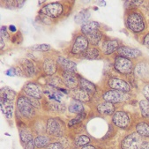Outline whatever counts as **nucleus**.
I'll return each instance as SVG.
<instances>
[{
  "instance_id": "5",
  "label": "nucleus",
  "mask_w": 149,
  "mask_h": 149,
  "mask_svg": "<svg viewBox=\"0 0 149 149\" xmlns=\"http://www.w3.org/2000/svg\"><path fill=\"white\" fill-rule=\"evenodd\" d=\"M17 107L20 114L26 118H31L36 115L35 107L30 103L28 98L26 96H19L17 101Z\"/></svg>"
},
{
  "instance_id": "32",
  "label": "nucleus",
  "mask_w": 149,
  "mask_h": 149,
  "mask_svg": "<svg viewBox=\"0 0 149 149\" xmlns=\"http://www.w3.org/2000/svg\"><path fill=\"white\" fill-rule=\"evenodd\" d=\"M139 105L142 116L145 118H149V102H147L146 100H142L139 102Z\"/></svg>"
},
{
  "instance_id": "50",
  "label": "nucleus",
  "mask_w": 149,
  "mask_h": 149,
  "mask_svg": "<svg viewBox=\"0 0 149 149\" xmlns=\"http://www.w3.org/2000/svg\"><path fill=\"white\" fill-rule=\"evenodd\" d=\"M97 4H101V5H100V6H106V5H105L106 3H105L104 1H100V2H97Z\"/></svg>"
},
{
  "instance_id": "2",
  "label": "nucleus",
  "mask_w": 149,
  "mask_h": 149,
  "mask_svg": "<svg viewBox=\"0 0 149 149\" xmlns=\"http://www.w3.org/2000/svg\"><path fill=\"white\" fill-rule=\"evenodd\" d=\"M46 131L50 136L61 137L65 132V125L61 119L51 117L47 121Z\"/></svg>"
},
{
  "instance_id": "24",
  "label": "nucleus",
  "mask_w": 149,
  "mask_h": 149,
  "mask_svg": "<svg viewBox=\"0 0 149 149\" xmlns=\"http://www.w3.org/2000/svg\"><path fill=\"white\" fill-rule=\"evenodd\" d=\"M100 27V24L96 21H88L86 24H84L81 26V32L83 33L84 36L88 35L89 33L93 32L94 30H96V29H99Z\"/></svg>"
},
{
  "instance_id": "36",
  "label": "nucleus",
  "mask_w": 149,
  "mask_h": 149,
  "mask_svg": "<svg viewBox=\"0 0 149 149\" xmlns=\"http://www.w3.org/2000/svg\"><path fill=\"white\" fill-rule=\"evenodd\" d=\"M85 117H86V114H85L84 112L81 113V114H79L75 118H73L72 120H71V121L69 122V126H72V125H74L79 124Z\"/></svg>"
},
{
  "instance_id": "42",
  "label": "nucleus",
  "mask_w": 149,
  "mask_h": 149,
  "mask_svg": "<svg viewBox=\"0 0 149 149\" xmlns=\"http://www.w3.org/2000/svg\"><path fill=\"white\" fill-rule=\"evenodd\" d=\"M29 102H30V103L35 107V108H40V102H39V99H36V98H33V97H29L27 96Z\"/></svg>"
},
{
  "instance_id": "12",
  "label": "nucleus",
  "mask_w": 149,
  "mask_h": 149,
  "mask_svg": "<svg viewBox=\"0 0 149 149\" xmlns=\"http://www.w3.org/2000/svg\"><path fill=\"white\" fill-rule=\"evenodd\" d=\"M19 138L25 149H35L36 143L33 138V134L31 133L30 131L26 129L21 130L19 132Z\"/></svg>"
},
{
  "instance_id": "4",
  "label": "nucleus",
  "mask_w": 149,
  "mask_h": 149,
  "mask_svg": "<svg viewBox=\"0 0 149 149\" xmlns=\"http://www.w3.org/2000/svg\"><path fill=\"white\" fill-rule=\"evenodd\" d=\"M114 67L119 73L125 74V75L131 74L134 70L133 63L132 62L131 59L120 56H118L115 58Z\"/></svg>"
},
{
  "instance_id": "40",
  "label": "nucleus",
  "mask_w": 149,
  "mask_h": 149,
  "mask_svg": "<svg viewBox=\"0 0 149 149\" xmlns=\"http://www.w3.org/2000/svg\"><path fill=\"white\" fill-rule=\"evenodd\" d=\"M46 149H64L63 147V145L59 142H53V143H50L47 147Z\"/></svg>"
},
{
  "instance_id": "34",
  "label": "nucleus",
  "mask_w": 149,
  "mask_h": 149,
  "mask_svg": "<svg viewBox=\"0 0 149 149\" xmlns=\"http://www.w3.org/2000/svg\"><path fill=\"white\" fill-rule=\"evenodd\" d=\"M48 103H49V107L50 110H53V111H64L65 109V106L63 103H61L60 102L51 100V102H49Z\"/></svg>"
},
{
  "instance_id": "49",
  "label": "nucleus",
  "mask_w": 149,
  "mask_h": 149,
  "mask_svg": "<svg viewBox=\"0 0 149 149\" xmlns=\"http://www.w3.org/2000/svg\"><path fill=\"white\" fill-rule=\"evenodd\" d=\"M5 48V43H4V38L1 37V49H4Z\"/></svg>"
},
{
  "instance_id": "27",
  "label": "nucleus",
  "mask_w": 149,
  "mask_h": 149,
  "mask_svg": "<svg viewBox=\"0 0 149 149\" xmlns=\"http://www.w3.org/2000/svg\"><path fill=\"white\" fill-rule=\"evenodd\" d=\"M22 69L24 71V72L26 74V76L28 77H32L35 75L36 73V68H35V65L34 64L29 61V60H24L22 62Z\"/></svg>"
},
{
  "instance_id": "13",
  "label": "nucleus",
  "mask_w": 149,
  "mask_h": 149,
  "mask_svg": "<svg viewBox=\"0 0 149 149\" xmlns=\"http://www.w3.org/2000/svg\"><path fill=\"white\" fill-rule=\"evenodd\" d=\"M117 53L120 56L131 59V58H137L141 56V51L136 48H131L128 46H120L117 49Z\"/></svg>"
},
{
  "instance_id": "20",
  "label": "nucleus",
  "mask_w": 149,
  "mask_h": 149,
  "mask_svg": "<svg viewBox=\"0 0 149 149\" xmlns=\"http://www.w3.org/2000/svg\"><path fill=\"white\" fill-rule=\"evenodd\" d=\"M43 91L51 100H54V101L59 102L61 100V98L63 97V95L59 92L57 89H56V87L51 86H46V88L44 89Z\"/></svg>"
},
{
  "instance_id": "29",
  "label": "nucleus",
  "mask_w": 149,
  "mask_h": 149,
  "mask_svg": "<svg viewBox=\"0 0 149 149\" xmlns=\"http://www.w3.org/2000/svg\"><path fill=\"white\" fill-rule=\"evenodd\" d=\"M15 96H16V93L10 87L6 86L1 89V99L13 102V100L15 99Z\"/></svg>"
},
{
  "instance_id": "39",
  "label": "nucleus",
  "mask_w": 149,
  "mask_h": 149,
  "mask_svg": "<svg viewBox=\"0 0 149 149\" xmlns=\"http://www.w3.org/2000/svg\"><path fill=\"white\" fill-rule=\"evenodd\" d=\"M128 4H126V3H125V7L128 9V8H136V7H138V6H140V4H142L143 3V1H126Z\"/></svg>"
},
{
  "instance_id": "44",
  "label": "nucleus",
  "mask_w": 149,
  "mask_h": 149,
  "mask_svg": "<svg viewBox=\"0 0 149 149\" xmlns=\"http://www.w3.org/2000/svg\"><path fill=\"white\" fill-rule=\"evenodd\" d=\"M143 44L147 48L149 49V33L144 37V40H143Z\"/></svg>"
},
{
  "instance_id": "21",
  "label": "nucleus",
  "mask_w": 149,
  "mask_h": 149,
  "mask_svg": "<svg viewBox=\"0 0 149 149\" xmlns=\"http://www.w3.org/2000/svg\"><path fill=\"white\" fill-rule=\"evenodd\" d=\"M1 110L3 114L6 116V118H11L13 116V102L1 99Z\"/></svg>"
},
{
  "instance_id": "14",
  "label": "nucleus",
  "mask_w": 149,
  "mask_h": 149,
  "mask_svg": "<svg viewBox=\"0 0 149 149\" xmlns=\"http://www.w3.org/2000/svg\"><path fill=\"white\" fill-rule=\"evenodd\" d=\"M62 77H63V83L70 89L74 90L79 85V80H78V78L76 77L74 72H63Z\"/></svg>"
},
{
  "instance_id": "30",
  "label": "nucleus",
  "mask_w": 149,
  "mask_h": 149,
  "mask_svg": "<svg viewBox=\"0 0 149 149\" xmlns=\"http://www.w3.org/2000/svg\"><path fill=\"white\" fill-rule=\"evenodd\" d=\"M68 110L71 112V113H73V114H81L83 113V110H84V107H83V104L81 102L79 101H77V100H73L71 104L69 105V108H68Z\"/></svg>"
},
{
  "instance_id": "25",
  "label": "nucleus",
  "mask_w": 149,
  "mask_h": 149,
  "mask_svg": "<svg viewBox=\"0 0 149 149\" xmlns=\"http://www.w3.org/2000/svg\"><path fill=\"white\" fill-rule=\"evenodd\" d=\"M86 36L88 42L92 45H98V43L100 42V41L102 38V34L99 29H96V30H94L93 32L89 33Z\"/></svg>"
},
{
  "instance_id": "11",
  "label": "nucleus",
  "mask_w": 149,
  "mask_h": 149,
  "mask_svg": "<svg viewBox=\"0 0 149 149\" xmlns=\"http://www.w3.org/2000/svg\"><path fill=\"white\" fill-rule=\"evenodd\" d=\"M23 91L27 96L36 99H41L42 96V88L34 82H28L27 84H26L23 87Z\"/></svg>"
},
{
  "instance_id": "7",
  "label": "nucleus",
  "mask_w": 149,
  "mask_h": 149,
  "mask_svg": "<svg viewBox=\"0 0 149 149\" xmlns=\"http://www.w3.org/2000/svg\"><path fill=\"white\" fill-rule=\"evenodd\" d=\"M40 13L51 19L58 18L63 13V6L60 3L48 4L40 10Z\"/></svg>"
},
{
  "instance_id": "48",
  "label": "nucleus",
  "mask_w": 149,
  "mask_h": 149,
  "mask_svg": "<svg viewBox=\"0 0 149 149\" xmlns=\"http://www.w3.org/2000/svg\"><path fill=\"white\" fill-rule=\"evenodd\" d=\"M9 28H10V30H11L12 32H16V27H15L13 25H11V26H9Z\"/></svg>"
},
{
  "instance_id": "43",
  "label": "nucleus",
  "mask_w": 149,
  "mask_h": 149,
  "mask_svg": "<svg viewBox=\"0 0 149 149\" xmlns=\"http://www.w3.org/2000/svg\"><path fill=\"white\" fill-rule=\"evenodd\" d=\"M1 37L2 38H6V39H9L10 36L6 31V27L5 26H1Z\"/></svg>"
},
{
  "instance_id": "19",
  "label": "nucleus",
  "mask_w": 149,
  "mask_h": 149,
  "mask_svg": "<svg viewBox=\"0 0 149 149\" xmlns=\"http://www.w3.org/2000/svg\"><path fill=\"white\" fill-rule=\"evenodd\" d=\"M97 110L102 115L109 116V115H111V114L114 113V111H115V106L111 102H102V103L98 104Z\"/></svg>"
},
{
  "instance_id": "10",
  "label": "nucleus",
  "mask_w": 149,
  "mask_h": 149,
  "mask_svg": "<svg viewBox=\"0 0 149 149\" xmlns=\"http://www.w3.org/2000/svg\"><path fill=\"white\" fill-rule=\"evenodd\" d=\"M108 86L112 90L122 91L125 93H129L131 91V86L124 79L117 78H110L108 80Z\"/></svg>"
},
{
  "instance_id": "26",
  "label": "nucleus",
  "mask_w": 149,
  "mask_h": 149,
  "mask_svg": "<svg viewBox=\"0 0 149 149\" xmlns=\"http://www.w3.org/2000/svg\"><path fill=\"white\" fill-rule=\"evenodd\" d=\"M90 95L85 92L82 89H76L73 92V98L77 101H79L81 102H87L90 100Z\"/></svg>"
},
{
  "instance_id": "46",
  "label": "nucleus",
  "mask_w": 149,
  "mask_h": 149,
  "mask_svg": "<svg viewBox=\"0 0 149 149\" xmlns=\"http://www.w3.org/2000/svg\"><path fill=\"white\" fill-rule=\"evenodd\" d=\"M81 149H96L93 145H86V146H84L83 147H81Z\"/></svg>"
},
{
  "instance_id": "31",
  "label": "nucleus",
  "mask_w": 149,
  "mask_h": 149,
  "mask_svg": "<svg viewBox=\"0 0 149 149\" xmlns=\"http://www.w3.org/2000/svg\"><path fill=\"white\" fill-rule=\"evenodd\" d=\"M35 143H36V146L37 148H43V147H47L50 143H49V139L46 136H37L35 139Z\"/></svg>"
},
{
  "instance_id": "41",
  "label": "nucleus",
  "mask_w": 149,
  "mask_h": 149,
  "mask_svg": "<svg viewBox=\"0 0 149 149\" xmlns=\"http://www.w3.org/2000/svg\"><path fill=\"white\" fill-rule=\"evenodd\" d=\"M142 94L145 96V98L146 99L147 102H149V83L146 84L143 88H142Z\"/></svg>"
},
{
  "instance_id": "45",
  "label": "nucleus",
  "mask_w": 149,
  "mask_h": 149,
  "mask_svg": "<svg viewBox=\"0 0 149 149\" xmlns=\"http://www.w3.org/2000/svg\"><path fill=\"white\" fill-rule=\"evenodd\" d=\"M6 74L8 75V76H15V75H16L15 69H14V68H10L9 70H7V71L6 72Z\"/></svg>"
},
{
  "instance_id": "38",
  "label": "nucleus",
  "mask_w": 149,
  "mask_h": 149,
  "mask_svg": "<svg viewBox=\"0 0 149 149\" xmlns=\"http://www.w3.org/2000/svg\"><path fill=\"white\" fill-rule=\"evenodd\" d=\"M49 81V86H54V87L59 86H60V84H62V82H63V80H61L60 79L57 78V77H51Z\"/></svg>"
},
{
  "instance_id": "28",
  "label": "nucleus",
  "mask_w": 149,
  "mask_h": 149,
  "mask_svg": "<svg viewBox=\"0 0 149 149\" xmlns=\"http://www.w3.org/2000/svg\"><path fill=\"white\" fill-rule=\"evenodd\" d=\"M136 132L142 137L149 138V125L146 122H139L136 125Z\"/></svg>"
},
{
  "instance_id": "18",
  "label": "nucleus",
  "mask_w": 149,
  "mask_h": 149,
  "mask_svg": "<svg viewBox=\"0 0 149 149\" xmlns=\"http://www.w3.org/2000/svg\"><path fill=\"white\" fill-rule=\"evenodd\" d=\"M79 88L89 94L90 95H93L96 91V86L90 81H88L85 79L80 78L79 79Z\"/></svg>"
},
{
  "instance_id": "16",
  "label": "nucleus",
  "mask_w": 149,
  "mask_h": 149,
  "mask_svg": "<svg viewBox=\"0 0 149 149\" xmlns=\"http://www.w3.org/2000/svg\"><path fill=\"white\" fill-rule=\"evenodd\" d=\"M119 42L117 40H108L102 44V51L105 55H110L119 49Z\"/></svg>"
},
{
  "instance_id": "23",
  "label": "nucleus",
  "mask_w": 149,
  "mask_h": 149,
  "mask_svg": "<svg viewBox=\"0 0 149 149\" xmlns=\"http://www.w3.org/2000/svg\"><path fill=\"white\" fill-rule=\"evenodd\" d=\"M136 76L139 78L144 79L148 76L149 74V66L146 63H139L137 65V66L134 69Z\"/></svg>"
},
{
  "instance_id": "37",
  "label": "nucleus",
  "mask_w": 149,
  "mask_h": 149,
  "mask_svg": "<svg viewBox=\"0 0 149 149\" xmlns=\"http://www.w3.org/2000/svg\"><path fill=\"white\" fill-rule=\"evenodd\" d=\"M50 49V45L49 44H37L31 47V49L36 51H48Z\"/></svg>"
},
{
  "instance_id": "47",
  "label": "nucleus",
  "mask_w": 149,
  "mask_h": 149,
  "mask_svg": "<svg viewBox=\"0 0 149 149\" xmlns=\"http://www.w3.org/2000/svg\"><path fill=\"white\" fill-rule=\"evenodd\" d=\"M141 149H149V142H146L144 141L143 145H142V148Z\"/></svg>"
},
{
  "instance_id": "9",
  "label": "nucleus",
  "mask_w": 149,
  "mask_h": 149,
  "mask_svg": "<svg viewBox=\"0 0 149 149\" xmlns=\"http://www.w3.org/2000/svg\"><path fill=\"white\" fill-rule=\"evenodd\" d=\"M112 121L116 126L122 129H126L130 125V117L125 111L115 112L112 117Z\"/></svg>"
},
{
  "instance_id": "22",
  "label": "nucleus",
  "mask_w": 149,
  "mask_h": 149,
  "mask_svg": "<svg viewBox=\"0 0 149 149\" xmlns=\"http://www.w3.org/2000/svg\"><path fill=\"white\" fill-rule=\"evenodd\" d=\"M90 18V13L88 10H82L79 13H78L74 17V21L79 25H84L86 22H88V19Z\"/></svg>"
},
{
  "instance_id": "35",
  "label": "nucleus",
  "mask_w": 149,
  "mask_h": 149,
  "mask_svg": "<svg viewBox=\"0 0 149 149\" xmlns=\"http://www.w3.org/2000/svg\"><path fill=\"white\" fill-rule=\"evenodd\" d=\"M89 142H90V139L85 135H81L75 139V145L77 146H81V147H83L86 145H88Z\"/></svg>"
},
{
  "instance_id": "6",
  "label": "nucleus",
  "mask_w": 149,
  "mask_h": 149,
  "mask_svg": "<svg viewBox=\"0 0 149 149\" xmlns=\"http://www.w3.org/2000/svg\"><path fill=\"white\" fill-rule=\"evenodd\" d=\"M130 95L125 92L117 91V90H109L103 94L102 99L105 102H111V103H120L126 102L129 100Z\"/></svg>"
},
{
  "instance_id": "17",
  "label": "nucleus",
  "mask_w": 149,
  "mask_h": 149,
  "mask_svg": "<svg viewBox=\"0 0 149 149\" xmlns=\"http://www.w3.org/2000/svg\"><path fill=\"white\" fill-rule=\"evenodd\" d=\"M42 69H43L45 74L51 76V75L56 73V72L57 70V66H56V64L54 60L49 59V58H47L43 62Z\"/></svg>"
},
{
  "instance_id": "1",
  "label": "nucleus",
  "mask_w": 149,
  "mask_h": 149,
  "mask_svg": "<svg viewBox=\"0 0 149 149\" xmlns=\"http://www.w3.org/2000/svg\"><path fill=\"white\" fill-rule=\"evenodd\" d=\"M127 27L131 31L139 34L142 32L146 27V22L143 15L139 12H132L126 19Z\"/></svg>"
},
{
  "instance_id": "3",
  "label": "nucleus",
  "mask_w": 149,
  "mask_h": 149,
  "mask_svg": "<svg viewBox=\"0 0 149 149\" xmlns=\"http://www.w3.org/2000/svg\"><path fill=\"white\" fill-rule=\"evenodd\" d=\"M144 140L142 136L137 132H133L126 136L121 142L122 149H141Z\"/></svg>"
},
{
  "instance_id": "33",
  "label": "nucleus",
  "mask_w": 149,
  "mask_h": 149,
  "mask_svg": "<svg viewBox=\"0 0 149 149\" xmlns=\"http://www.w3.org/2000/svg\"><path fill=\"white\" fill-rule=\"evenodd\" d=\"M84 56L86 59H88V60H95V59L99 57L100 52L96 48H91L86 50V52L84 54Z\"/></svg>"
},
{
  "instance_id": "15",
  "label": "nucleus",
  "mask_w": 149,
  "mask_h": 149,
  "mask_svg": "<svg viewBox=\"0 0 149 149\" xmlns=\"http://www.w3.org/2000/svg\"><path fill=\"white\" fill-rule=\"evenodd\" d=\"M57 64L62 67V69L64 70V72H76L77 69V65L69 60V59L63 57V56H58L57 60H56Z\"/></svg>"
},
{
  "instance_id": "8",
  "label": "nucleus",
  "mask_w": 149,
  "mask_h": 149,
  "mask_svg": "<svg viewBox=\"0 0 149 149\" xmlns=\"http://www.w3.org/2000/svg\"><path fill=\"white\" fill-rule=\"evenodd\" d=\"M88 40L86 36H78L72 47V53L73 55H82L88 49Z\"/></svg>"
}]
</instances>
